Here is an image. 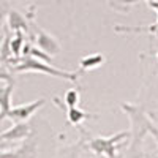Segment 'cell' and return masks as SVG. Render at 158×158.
<instances>
[{
    "label": "cell",
    "mask_w": 158,
    "mask_h": 158,
    "mask_svg": "<svg viewBox=\"0 0 158 158\" xmlns=\"http://www.w3.org/2000/svg\"><path fill=\"white\" fill-rule=\"evenodd\" d=\"M13 73H43L52 77H59V79H65L70 82H77L81 71L77 73H71V71H65L60 68L52 67L49 62H43L33 57H19L18 63L13 65Z\"/></svg>",
    "instance_id": "obj_1"
},
{
    "label": "cell",
    "mask_w": 158,
    "mask_h": 158,
    "mask_svg": "<svg viewBox=\"0 0 158 158\" xmlns=\"http://www.w3.org/2000/svg\"><path fill=\"white\" fill-rule=\"evenodd\" d=\"M128 136H130V133L122 131V133L112 135L109 138H92L89 141V147H90V150H94L98 155H104V156H108V158H114L115 156V152L118 150L117 146L120 144L122 139H125Z\"/></svg>",
    "instance_id": "obj_2"
},
{
    "label": "cell",
    "mask_w": 158,
    "mask_h": 158,
    "mask_svg": "<svg viewBox=\"0 0 158 158\" xmlns=\"http://www.w3.org/2000/svg\"><path fill=\"white\" fill-rule=\"evenodd\" d=\"M32 27H33V33L32 36V41L36 48H40L41 51H44L46 54H49L51 57L59 56L60 54V43L57 41V38L54 35H51L49 32L43 30L40 25H36L35 22H32Z\"/></svg>",
    "instance_id": "obj_3"
},
{
    "label": "cell",
    "mask_w": 158,
    "mask_h": 158,
    "mask_svg": "<svg viewBox=\"0 0 158 158\" xmlns=\"http://www.w3.org/2000/svg\"><path fill=\"white\" fill-rule=\"evenodd\" d=\"M46 104V98H38L35 101H30V103H25V104H19V106H15L8 111L6 114V118H10L11 122H27L29 118Z\"/></svg>",
    "instance_id": "obj_4"
},
{
    "label": "cell",
    "mask_w": 158,
    "mask_h": 158,
    "mask_svg": "<svg viewBox=\"0 0 158 158\" xmlns=\"http://www.w3.org/2000/svg\"><path fill=\"white\" fill-rule=\"evenodd\" d=\"M32 133V127L27 122H15L13 127L0 133V141H22L27 139Z\"/></svg>",
    "instance_id": "obj_5"
},
{
    "label": "cell",
    "mask_w": 158,
    "mask_h": 158,
    "mask_svg": "<svg viewBox=\"0 0 158 158\" xmlns=\"http://www.w3.org/2000/svg\"><path fill=\"white\" fill-rule=\"evenodd\" d=\"M6 25L10 32H24L29 33V21L27 16H24L18 10H10L6 11Z\"/></svg>",
    "instance_id": "obj_6"
},
{
    "label": "cell",
    "mask_w": 158,
    "mask_h": 158,
    "mask_svg": "<svg viewBox=\"0 0 158 158\" xmlns=\"http://www.w3.org/2000/svg\"><path fill=\"white\" fill-rule=\"evenodd\" d=\"M54 103L57 104L59 108L65 109V112H67V118L68 122L71 125H81L84 120H89V118H97V115H92V114H87L85 111L79 109L77 106H73V108H67L65 104L59 100V98H54Z\"/></svg>",
    "instance_id": "obj_7"
},
{
    "label": "cell",
    "mask_w": 158,
    "mask_h": 158,
    "mask_svg": "<svg viewBox=\"0 0 158 158\" xmlns=\"http://www.w3.org/2000/svg\"><path fill=\"white\" fill-rule=\"evenodd\" d=\"M147 5L150 8H153L158 15V0H147ZM156 30H158V19L153 25H144V27H128V25H117L115 27V32H118V33H144V32H147V33L153 35Z\"/></svg>",
    "instance_id": "obj_8"
},
{
    "label": "cell",
    "mask_w": 158,
    "mask_h": 158,
    "mask_svg": "<svg viewBox=\"0 0 158 158\" xmlns=\"http://www.w3.org/2000/svg\"><path fill=\"white\" fill-rule=\"evenodd\" d=\"M15 92V84H5L0 87V122L6 118L8 111L11 109V97Z\"/></svg>",
    "instance_id": "obj_9"
},
{
    "label": "cell",
    "mask_w": 158,
    "mask_h": 158,
    "mask_svg": "<svg viewBox=\"0 0 158 158\" xmlns=\"http://www.w3.org/2000/svg\"><path fill=\"white\" fill-rule=\"evenodd\" d=\"M104 63V56L101 54H92V56H85L81 59L79 62V71L84 73V71H90V70H95L98 67Z\"/></svg>",
    "instance_id": "obj_10"
},
{
    "label": "cell",
    "mask_w": 158,
    "mask_h": 158,
    "mask_svg": "<svg viewBox=\"0 0 158 158\" xmlns=\"http://www.w3.org/2000/svg\"><path fill=\"white\" fill-rule=\"evenodd\" d=\"M10 33L5 32L3 33V38H2V43H0V63H5L8 65L10 60L13 59L11 56V48H10Z\"/></svg>",
    "instance_id": "obj_11"
},
{
    "label": "cell",
    "mask_w": 158,
    "mask_h": 158,
    "mask_svg": "<svg viewBox=\"0 0 158 158\" xmlns=\"http://www.w3.org/2000/svg\"><path fill=\"white\" fill-rule=\"evenodd\" d=\"M79 100H81V95H79V90L77 89H70L67 94H65V98H63V104L67 108H73V106H77Z\"/></svg>",
    "instance_id": "obj_12"
},
{
    "label": "cell",
    "mask_w": 158,
    "mask_h": 158,
    "mask_svg": "<svg viewBox=\"0 0 158 158\" xmlns=\"http://www.w3.org/2000/svg\"><path fill=\"white\" fill-rule=\"evenodd\" d=\"M109 5H111L114 10H117V11L125 13V11L130 10L131 5H135V0H111Z\"/></svg>",
    "instance_id": "obj_13"
},
{
    "label": "cell",
    "mask_w": 158,
    "mask_h": 158,
    "mask_svg": "<svg viewBox=\"0 0 158 158\" xmlns=\"http://www.w3.org/2000/svg\"><path fill=\"white\" fill-rule=\"evenodd\" d=\"M0 81L5 84H15V77H13V71L6 68L5 63H0Z\"/></svg>",
    "instance_id": "obj_14"
},
{
    "label": "cell",
    "mask_w": 158,
    "mask_h": 158,
    "mask_svg": "<svg viewBox=\"0 0 158 158\" xmlns=\"http://www.w3.org/2000/svg\"><path fill=\"white\" fill-rule=\"evenodd\" d=\"M22 149L16 150V153H0V158H24L22 153H21Z\"/></svg>",
    "instance_id": "obj_15"
},
{
    "label": "cell",
    "mask_w": 158,
    "mask_h": 158,
    "mask_svg": "<svg viewBox=\"0 0 158 158\" xmlns=\"http://www.w3.org/2000/svg\"><path fill=\"white\" fill-rule=\"evenodd\" d=\"M5 19H6V11L2 10V11H0V29H2V25H3Z\"/></svg>",
    "instance_id": "obj_16"
},
{
    "label": "cell",
    "mask_w": 158,
    "mask_h": 158,
    "mask_svg": "<svg viewBox=\"0 0 158 158\" xmlns=\"http://www.w3.org/2000/svg\"><path fill=\"white\" fill-rule=\"evenodd\" d=\"M2 38H3V33H2V35H0V43H2Z\"/></svg>",
    "instance_id": "obj_17"
},
{
    "label": "cell",
    "mask_w": 158,
    "mask_h": 158,
    "mask_svg": "<svg viewBox=\"0 0 158 158\" xmlns=\"http://www.w3.org/2000/svg\"><path fill=\"white\" fill-rule=\"evenodd\" d=\"M153 35H158V30H156V32H155V33H153Z\"/></svg>",
    "instance_id": "obj_18"
}]
</instances>
